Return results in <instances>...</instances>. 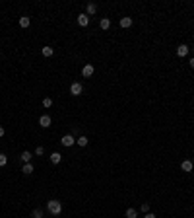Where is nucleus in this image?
Wrapping results in <instances>:
<instances>
[{
    "mask_svg": "<svg viewBox=\"0 0 194 218\" xmlns=\"http://www.w3.org/2000/svg\"><path fill=\"white\" fill-rule=\"evenodd\" d=\"M47 209H49V212H51V214L58 216L60 212H62V205H60V201H56V199H51L49 203H47Z\"/></svg>",
    "mask_w": 194,
    "mask_h": 218,
    "instance_id": "obj_1",
    "label": "nucleus"
},
{
    "mask_svg": "<svg viewBox=\"0 0 194 218\" xmlns=\"http://www.w3.org/2000/svg\"><path fill=\"white\" fill-rule=\"evenodd\" d=\"M82 92H83L82 82H74V84L70 86V94H72V95H82Z\"/></svg>",
    "mask_w": 194,
    "mask_h": 218,
    "instance_id": "obj_2",
    "label": "nucleus"
},
{
    "mask_svg": "<svg viewBox=\"0 0 194 218\" xmlns=\"http://www.w3.org/2000/svg\"><path fill=\"white\" fill-rule=\"evenodd\" d=\"M60 144H62V146H72V144H76L74 135H64V136H62V140H60Z\"/></svg>",
    "mask_w": 194,
    "mask_h": 218,
    "instance_id": "obj_3",
    "label": "nucleus"
},
{
    "mask_svg": "<svg viewBox=\"0 0 194 218\" xmlns=\"http://www.w3.org/2000/svg\"><path fill=\"white\" fill-rule=\"evenodd\" d=\"M93 72H95L93 65H83V68H82V76H83V78H90V76H93Z\"/></svg>",
    "mask_w": 194,
    "mask_h": 218,
    "instance_id": "obj_4",
    "label": "nucleus"
},
{
    "mask_svg": "<svg viewBox=\"0 0 194 218\" xmlns=\"http://www.w3.org/2000/svg\"><path fill=\"white\" fill-rule=\"evenodd\" d=\"M51 123H52V121H51V115H41V117H39V125L43 127V129H49Z\"/></svg>",
    "mask_w": 194,
    "mask_h": 218,
    "instance_id": "obj_5",
    "label": "nucleus"
},
{
    "mask_svg": "<svg viewBox=\"0 0 194 218\" xmlns=\"http://www.w3.org/2000/svg\"><path fill=\"white\" fill-rule=\"evenodd\" d=\"M78 25L87 28V25H90V16H87V14H80V16H78Z\"/></svg>",
    "mask_w": 194,
    "mask_h": 218,
    "instance_id": "obj_6",
    "label": "nucleus"
},
{
    "mask_svg": "<svg viewBox=\"0 0 194 218\" xmlns=\"http://www.w3.org/2000/svg\"><path fill=\"white\" fill-rule=\"evenodd\" d=\"M120 28H132V18L130 16H124V18H120Z\"/></svg>",
    "mask_w": 194,
    "mask_h": 218,
    "instance_id": "obj_7",
    "label": "nucleus"
},
{
    "mask_svg": "<svg viewBox=\"0 0 194 218\" xmlns=\"http://www.w3.org/2000/svg\"><path fill=\"white\" fill-rule=\"evenodd\" d=\"M19 158H22V162H23V164H29V162H31V158H33V154H31L29 150H23L22 154H19Z\"/></svg>",
    "mask_w": 194,
    "mask_h": 218,
    "instance_id": "obj_8",
    "label": "nucleus"
},
{
    "mask_svg": "<svg viewBox=\"0 0 194 218\" xmlns=\"http://www.w3.org/2000/svg\"><path fill=\"white\" fill-rule=\"evenodd\" d=\"M181 169H182V172H192V169H194V164H192L190 160H185V162L181 164Z\"/></svg>",
    "mask_w": 194,
    "mask_h": 218,
    "instance_id": "obj_9",
    "label": "nucleus"
},
{
    "mask_svg": "<svg viewBox=\"0 0 194 218\" xmlns=\"http://www.w3.org/2000/svg\"><path fill=\"white\" fill-rule=\"evenodd\" d=\"M60 160H62V154L60 152H52L51 154V164H55V166H56V164H60Z\"/></svg>",
    "mask_w": 194,
    "mask_h": 218,
    "instance_id": "obj_10",
    "label": "nucleus"
},
{
    "mask_svg": "<svg viewBox=\"0 0 194 218\" xmlns=\"http://www.w3.org/2000/svg\"><path fill=\"white\" fill-rule=\"evenodd\" d=\"M177 55H179V57H186L188 55V45H179V47H177Z\"/></svg>",
    "mask_w": 194,
    "mask_h": 218,
    "instance_id": "obj_11",
    "label": "nucleus"
},
{
    "mask_svg": "<svg viewBox=\"0 0 194 218\" xmlns=\"http://www.w3.org/2000/svg\"><path fill=\"white\" fill-rule=\"evenodd\" d=\"M87 142H90V138H87V136H83V135L76 138V144H78V146H82V148H83V146H87Z\"/></svg>",
    "mask_w": 194,
    "mask_h": 218,
    "instance_id": "obj_12",
    "label": "nucleus"
},
{
    "mask_svg": "<svg viewBox=\"0 0 194 218\" xmlns=\"http://www.w3.org/2000/svg\"><path fill=\"white\" fill-rule=\"evenodd\" d=\"M22 172H23L25 175H29V173H33V172H35V168H33V164H31V162H29V164H23V168H22Z\"/></svg>",
    "mask_w": 194,
    "mask_h": 218,
    "instance_id": "obj_13",
    "label": "nucleus"
},
{
    "mask_svg": "<svg viewBox=\"0 0 194 218\" xmlns=\"http://www.w3.org/2000/svg\"><path fill=\"white\" fill-rule=\"evenodd\" d=\"M95 12H97V6H95L93 2H90V4L86 6V14H87V16H93Z\"/></svg>",
    "mask_w": 194,
    "mask_h": 218,
    "instance_id": "obj_14",
    "label": "nucleus"
},
{
    "mask_svg": "<svg viewBox=\"0 0 194 218\" xmlns=\"http://www.w3.org/2000/svg\"><path fill=\"white\" fill-rule=\"evenodd\" d=\"M29 24H31V20L27 16H22V18H19V28H29Z\"/></svg>",
    "mask_w": 194,
    "mask_h": 218,
    "instance_id": "obj_15",
    "label": "nucleus"
},
{
    "mask_svg": "<svg viewBox=\"0 0 194 218\" xmlns=\"http://www.w3.org/2000/svg\"><path fill=\"white\" fill-rule=\"evenodd\" d=\"M99 28H101V29H109V28H111V20H109V18H103L101 22H99Z\"/></svg>",
    "mask_w": 194,
    "mask_h": 218,
    "instance_id": "obj_16",
    "label": "nucleus"
},
{
    "mask_svg": "<svg viewBox=\"0 0 194 218\" xmlns=\"http://www.w3.org/2000/svg\"><path fill=\"white\" fill-rule=\"evenodd\" d=\"M124 216H126V218H138V210H136V209H126Z\"/></svg>",
    "mask_w": 194,
    "mask_h": 218,
    "instance_id": "obj_17",
    "label": "nucleus"
},
{
    "mask_svg": "<svg viewBox=\"0 0 194 218\" xmlns=\"http://www.w3.org/2000/svg\"><path fill=\"white\" fill-rule=\"evenodd\" d=\"M41 53H43V57H52L55 55V49H52V47H43Z\"/></svg>",
    "mask_w": 194,
    "mask_h": 218,
    "instance_id": "obj_18",
    "label": "nucleus"
},
{
    "mask_svg": "<svg viewBox=\"0 0 194 218\" xmlns=\"http://www.w3.org/2000/svg\"><path fill=\"white\" fill-rule=\"evenodd\" d=\"M31 218H43V209H35L31 212Z\"/></svg>",
    "mask_w": 194,
    "mask_h": 218,
    "instance_id": "obj_19",
    "label": "nucleus"
},
{
    "mask_svg": "<svg viewBox=\"0 0 194 218\" xmlns=\"http://www.w3.org/2000/svg\"><path fill=\"white\" fill-rule=\"evenodd\" d=\"M6 164H8V156H6V154H2V152H0V168H4Z\"/></svg>",
    "mask_w": 194,
    "mask_h": 218,
    "instance_id": "obj_20",
    "label": "nucleus"
},
{
    "mask_svg": "<svg viewBox=\"0 0 194 218\" xmlns=\"http://www.w3.org/2000/svg\"><path fill=\"white\" fill-rule=\"evenodd\" d=\"M51 105H52V99L51 98H45L43 99V107H51Z\"/></svg>",
    "mask_w": 194,
    "mask_h": 218,
    "instance_id": "obj_21",
    "label": "nucleus"
},
{
    "mask_svg": "<svg viewBox=\"0 0 194 218\" xmlns=\"http://www.w3.org/2000/svg\"><path fill=\"white\" fill-rule=\"evenodd\" d=\"M140 210H142L144 214H146V212H150V205H148V203H142V206H140Z\"/></svg>",
    "mask_w": 194,
    "mask_h": 218,
    "instance_id": "obj_22",
    "label": "nucleus"
},
{
    "mask_svg": "<svg viewBox=\"0 0 194 218\" xmlns=\"http://www.w3.org/2000/svg\"><path fill=\"white\" fill-rule=\"evenodd\" d=\"M35 154H37V156H43V154H45V148H43V146H37V150H35Z\"/></svg>",
    "mask_w": 194,
    "mask_h": 218,
    "instance_id": "obj_23",
    "label": "nucleus"
},
{
    "mask_svg": "<svg viewBox=\"0 0 194 218\" xmlns=\"http://www.w3.org/2000/svg\"><path fill=\"white\" fill-rule=\"evenodd\" d=\"M144 218H155V214H153V212H146Z\"/></svg>",
    "mask_w": 194,
    "mask_h": 218,
    "instance_id": "obj_24",
    "label": "nucleus"
},
{
    "mask_svg": "<svg viewBox=\"0 0 194 218\" xmlns=\"http://www.w3.org/2000/svg\"><path fill=\"white\" fill-rule=\"evenodd\" d=\"M0 136H4V127L0 125Z\"/></svg>",
    "mask_w": 194,
    "mask_h": 218,
    "instance_id": "obj_25",
    "label": "nucleus"
},
{
    "mask_svg": "<svg viewBox=\"0 0 194 218\" xmlns=\"http://www.w3.org/2000/svg\"><path fill=\"white\" fill-rule=\"evenodd\" d=\"M190 66H192V68H194V57H192V58H190Z\"/></svg>",
    "mask_w": 194,
    "mask_h": 218,
    "instance_id": "obj_26",
    "label": "nucleus"
}]
</instances>
